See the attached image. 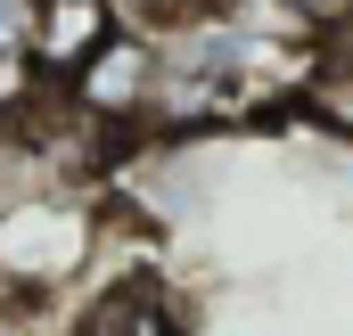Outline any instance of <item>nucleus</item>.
Segmentation results:
<instances>
[{
	"instance_id": "nucleus-1",
	"label": "nucleus",
	"mask_w": 353,
	"mask_h": 336,
	"mask_svg": "<svg viewBox=\"0 0 353 336\" xmlns=\"http://www.w3.org/2000/svg\"><path fill=\"white\" fill-rule=\"evenodd\" d=\"M99 246H107V213L90 205V189H50L0 222V295L66 304L90 279Z\"/></svg>"
},
{
	"instance_id": "nucleus-7",
	"label": "nucleus",
	"mask_w": 353,
	"mask_h": 336,
	"mask_svg": "<svg viewBox=\"0 0 353 336\" xmlns=\"http://www.w3.org/2000/svg\"><path fill=\"white\" fill-rule=\"evenodd\" d=\"M33 83H41V74H33V66H25L17 50H0V123H8V115H25Z\"/></svg>"
},
{
	"instance_id": "nucleus-6",
	"label": "nucleus",
	"mask_w": 353,
	"mask_h": 336,
	"mask_svg": "<svg viewBox=\"0 0 353 336\" xmlns=\"http://www.w3.org/2000/svg\"><path fill=\"white\" fill-rule=\"evenodd\" d=\"M107 8H115V25H123V33H148V41H157V33H173L181 17L214 8V0H107Z\"/></svg>"
},
{
	"instance_id": "nucleus-2",
	"label": "nucleus",
	"mask_w": 353,
	"mask_h": 336,
	"mask_svg": "<svg viewBox=\"0 0 353 336\" xmlns=\"http://www.w3.org/2000/svg\"><path fill=\"white\" fill-rule=\"evenodd\" d=\"M157 74H165V66H157V41H148V33H107L83 66L58 83V98H66L83 123H99L107 140H132V132L148 123Z\"/></svg>"
},
{
	"instance_id": "nucleus-3",
	"label": "nucleus",
	"mask_w": 353,
	"mask_h": 336,
	"mask_svg": "<svg viewBox=\"0 0 353 336\" xmlns=\"http://www.w3.org/2000/svg\"><path fill=\"white\" fill-rule=\"evenodd\" d=\"M66 336H181V312H173V287L157 271H115L107 287H83L66 304Z\"/></svg>"
},
{
	"instance_id": "nucleus-5",
	"label": "nucleus",
	"mask_w": 353,
	"mask_h": 336,
	"mask_svg": "<svg viewBox=\"0 0 353 336\" xmlns=\"http://www.w3.org/2000/svg\"><path fill=\"white\" fill-rule=\"evenodd\" d=\"M33 197H50V172H41V156H33L25 123L8 115V123H0V222H8L17 205H33Z\"/></svg>"
},
{
	"instance_id": "nucleus-4",
	"label": "nucleus",
	"mask_w": 353,
	"mask_h": 336,
	"mask_svg": "<svg viewBox=\"0 0 353 336\" xmlns=\"http://www.w3.org/2000/svg\"><path fill=\"white\" fill-rule=\"evenodd\" d=\"M107 33H123L107 0H25V41H17V58H25L41 83H66Z\"/></svg>"
}]
</instances>
